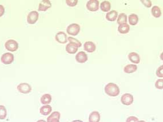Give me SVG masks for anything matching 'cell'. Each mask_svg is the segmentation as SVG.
I'll return each instance as SVG.
<instances>
[{
    "instance_id": "obj_1",
    "label": "cell",
    "mask_w": 163,
    "mask_h": 122,
    "mask_svg": "<svg viewBox=\"0 0 163 122\" xmlns=\"http://www.w3.org/2000/svg\"><path fill=\"white\" fill-rule=\"evenodd\" d=\"M104 90L105 93L108 95L113 97L118 96L120 92L119 86L116 84L114 83L107 84L105 87Z\"/></svg>"
},
{
    "instance_id": "obj_2",
    "label": "cell",
    "mask_w": 163,
    "mask_h": 122,
    "mask_svg": "<svg viewBox=\"0 0 163 122\" xmlns=\"http://www.w3.org/2000/svg\"><path fill=\"white\" fill-rule=\"evenodd\" d=\"M5 47L7 50L14 52L19 49V44L14 39H9L5 42Z\"/></svg>"
},
{
    "instance_id": "obj_3",
    "label": "cell",
    "mask_w": 163,
    "mask_h": 122,
    "mask_svg": "<svg viewBox=\"0 0 163 122\" xmlns=\"http://www.w3.org/2000/svg\"><path fill=\"white\" fill-rule=\"evenodd\" d=\"M80 31V26L77 24H72L69 25L66 28V32L70 35H77Z\"/></svg>"
},
{
    "instance_id": "obj_4",
    "label": "cell",
    "mask_w": 163,
    "mask_h": 122,
    "mask_svg": "<svg viewBox=\"0 0 163 122\" xmlns=\"http://www.w3.org/2000/svg\"><path fill=\"white\" fill-rule=\"evenodd\" d=\"M14 55L10 53H6L2 54L1 57V61L2 64H10L14 61Z\"/></svg>"
},
{
    "instance_id": "obj_5",
    "label": "cell",
    "mask_w": 163,
    "mask_h": 122,
    "mask_svg": "<svg viewBox=\"0 0 163 122\" xmlns=\"http://www.w3.org/2000/svg\"><path fill=\"white\" fill-rule=\"evenodd\" d=\"M121 102L125 106H130L134 102V97L128 93L124 94L121 98Z\"/></svg>"
},
{
    "instance_id": "obj_6",
    "label": "cell",
    "mask_w": 163,
    "mask_h": 122,
    "mask_svg": "<svg viewBox=\"0 0 163 122\" xmlns=\"http://www.w3.org/2000/svg\"><path fill=\"white\" fill-rule=\"evenodd\" d=\"M39 14L37 11H32L27 16V22L29 24H35L39 20Z\"/></svg>"
},
{
    "instance_id": "obj_7",
    "label": "cell",
    "mask_w": 163,
    "mask_h": 122,
    "mask_svg": "<svg viewBox=\"0 0 163 122\" xmlns=\"http://www.w3.org/2000/svg\"><path fill=\"white\" fill-rule=\"evenodd\" d=\"M18 91L22 94H27L31 92L32 87L29 84L27 83H21L17 86Z\"/></svg>"
},
{
    "instance_id": "obj_8",
    "label": "cell",
    "mask_w": 163,
    "mask_h": 122,
    "mask_svg": "<svg viewBox=\"0 0 163 122\" xmlns=\"http://www.w3.org/2000/svg\"><path fill=\"white\" fill-rule=\"evenodd\" d=\"M87 8L90 12H96L99 10V1L98 0H89L87 4Z\"/></svg>"
},
{
    "instance_id": "obj_9",
    "label": "cell",
    "mask_w": 163,
    "mask_h": 122,
    "mask_svg": "<svg viewBox=\"0 0 163 122\" xmlns=\"http://www.w3.org/2000/svg\"><path fill=\"white\" fill-rule=\"evenodd\" d=\"M55 39L57 42L61 44H64L68 42L67 35L63 31H59L57 33L55 36Z\"/></svg>"
},
{
    "instance_id": "obj_10",
    "label": "cell",
    "mask_w": 163,
    "mask_h": 122,
    "mask_svg": "<svg viewBox=\"0 0 163 122\" xmlns=\"http://www.w3.org/2000/svg\"><path fill=\"white\" fill-rule=\"evenodd\" d=\"M75 58L76 61L80 64H84L88 61V55L84 51H80L76 54Z\"/></svg>"
},
{
    "instance_id": "obj_11",
    "label": "cell",
    "mask_w": 163,
    "mask_h": 122,
    "mask_svg": "<svg viewBox=\"0 0 163 122\" xmlns=\"http://www.w3.org/2000/svg\"><path fill=\"white\" fill-rule=\"evenodd\" d=\"M52 7V4L49 0H43L39 4L38 10L40 12H45Z\"/></svg>"
},
{
    "instance_id": "obj_12",
    "label": "cell",
    "mask_w": 163,
    "mask_h": 122,
    "mask_svg": "<svg viewBox=\"0 0 163 122\" xmlns=\"http://www.w3.org/2000/svg\"><path fill=\"white\" fill-rule=\"evenodd\" d=\"M84 49L88 53H93L96 49V46L93 42L88 41L84 44Z\"/></svg>"
},
{
    "instance_id": "obj_13",
    "label": "cell",
    "mask_w": 163,
    "mask_h": 122,
    "mask_svg": "<svg viewBox=\"0 0 163 122\" xmlns=\"http://www.w3.org/2000/svg\"><path fill=\"white\" fill-rule=\"evenodd\" d=\"M61 114L59 111L52 112L47 118V122H59Z\"/></svg>"
},
{
    "instance_id": "obj_14",
    "label": "cell",
    "mask_w": 163,
    "mask_h": 122,
    "mask_svg": "<svg viewBox=\"0 0 163 122\" xmlns=\"http://www.w3.org/2000/svg\"><path fill=\"white\" fill-rule=\"evenodd\" d=\"M128 58L131 62L134 64H138L140 62V55L134 52H132L129 54Z\"/></svg>"
},
{
    "instance_id": "obj_15",
    "label": "cell",
    "mask_w": 163,
    "mask_h": 122,
    "mask_svg": "<svg viewBox=\"0 0 163 122\" xmlns=\"http://www.w3.org/2000/svg\"><path fill=\"white\" fill-rule=\"evenodd\" d=\"M118 16V13L116 10H112L107 13L106 15V19L110 22H114L116 21Z\"/></svg>"
},
{
    "instance_id": "obj_16",
    "label": "cell",
    "mask_w": 163,
    "mask_h": 122,
    "mask_svg": "<svg viewBox=\"0 0 163 122\" xmlns=\"http://www.w3.org/2000/svg\"><path fill=\"white\" fill-rule=\"evenodd\" d=\"M100 120V115L98 111H93L90 114L89 122H99Z\"/></svg>"
},
{
    "instance_id": "obj_17",
    "label": "cell",
    "mask_w": 163,
    "mask_h": 122,
    "mask_svg": "<svg viewBox=\"0 0 163 122\" xmlns=\"http://www.w3.org/2000/svg\"><path fill=\"white\" fill-rule=\"evenodd\" d=\"M138 70V66L136 64H130L125 66L124 68V71L127 74L134 73Z\"/></svg>"
},
{
    "instance_id": "obj_18",
    "label": "cell",
    "mask_w": 163,
    "mask_h": 122,
    "mask_svg": "<svg viewBox=\"0 0 163 122\" xmlns=\"http://www.w3.org/2000/svg\"><path fill=\"white\" fill-rule=\"evenodd\" d=\"M52 111V108L50 105H44L40 108V114L42 115L46 116L50 114Z\"/></svg>"
},
{
    "instance_id": "obj_19",
    "label": "cell",
    "mask_w": 163,
    "mask_h": 122,
    "mask_svg": "<svg viewBox=\"0 0 163 122\" xmlns=\"http://www.w3.org/2000/svg\"><path fill=\"white\" fill-rule=\"evenodd\" d=\"M66 51L68 53L70 54H76L78 50V48L71 43H69V44L66 46Z\"/></svg>"
},
{
    "instance_id": "obj_20",
    "label": "cell",
    "mask_w": 163,
    "mask_h": 122,
    "mask_svg": "<svg viewBox=\"0 0 163 122\" xmlns=\"http://www.w3.org/2000/svg\"><path fill=\"white\" fill-rule=\"evenodd\" d=\"M40 101L42 104L48 105L52 102V96L49 94H45L41 97V98L40 99Z\"/></svg>"
},
{
    "instance_id": "obj_21",
    "label": "cell",
    "mask_w": 163,
    "mask_h": 122,
    "mask_svg": "<svg viewBox=\"0 0 163 122\" xmlns=\"http://www.w3.org/2000/svg\"><path fill=\"white\" fill-rule=\"evenodd\" d=\"M129 30H130V26L127 23L120 25L118 27V31L121 34H127L129 33Z\"/></svg>"
},
{
    "instance_id": "obj_22",
    "label": "cell",
    "mask_w": 163,
    "mask_h": 122,
    "mask_svg": "<svg viewBox=\"0 0 163 122\" xmlns=\"http://www.w3.org/2000/svg\"><path fill=\"white\" fill-rule=\"evenodd\" d=\"M100 9L104 12H108L111 9V4L108 1H104L101 3Z\"/></svg>"
},
{
    "instance_id": "obj_23",
    "label": "cell",
    "mask_w": 163,
    "mask_h": 122,
    "mask_svg": "<svg viewBox=\"0 0 163 122\" xmlns=\"http://www.w3.org/2000/svg\"><path fill=\"white\" fill-rule=\"evenodd\" d=\"M128 21L129 24L132 26H134L138 24V15L132 14L129 15Z\"/></svg>"
},
{
    "instance_id": "obj_24",
    "label": "cell",
    "mask_w": 163,
    "mask_h": 122,
    "mask_svg": "<svg viewBox=\"0 0 163 122\" xmlns=\"http://www.w3.org/2000/svg\"><path fill=\"white\" fill-rule=\"evenodd\" d=\"M152 15L155 18H159L161 15V11L158 6H154L151 9Z\"/></svg>"
},
{
    "instance_id": "obj_25",
    "label": "cell",
    "mask_w": 163,
    "mask_h": 122,
    "mask_svg": "<svg viewBox=\"0 0 163 122\" xmlns=\"http://www.w3.org/2000/svg\"><path fill=\"white\" fill-rule=\"evenodd\" d=\"M117 24L119 25L126 24L127 22V15L125 13L120 14L117 21Z\"/></svg>"
},
{
    "instance_id": "obj_26",
    "label": "cell",
    "mask_w": 163,
    "mask_h": 122,
    "mask_svg": "<svg viewBox=\"0 0 163 122\" xmlns=\"http://www.w3.org/2000/svg\"><path fill=\"white\" fill-rule=\"evenodd\" d=\"M7 116V111L4 106L0 105V119L4 120Z\"/></svg>"
},
{
    "instance_id": "obj_27",
    "label": "cell",
    "mask_w": 163,
    "mask_h": 122,
    "mask_svg": "<svg viewBox=\"0 0 163 122\" xmlns=\"http://www.w3.org/2000/svg\"><path fill=\"white\" fill-rule=\"evenodd\" d=\"M68 40L70 42V43L76 45L78 48L80 47H81V45H82L80 41H79V40H77V39H76V38H74L73 37H69L68 38Z\"/></svg>"
},
{
    "instance_id": "obj_28",
    "label": "cell",
    "mask_w": 163,
    "mask_h": 122,
    "mask_svg": "<svg viewBox=\"0 0 163 122\" xmlns=\"http://www.w3.org/2000/svg\"><path fill=\"white\" fill-rule=\"evenodd\" d=\"M155 87L159 90H162L163 88V79H160L157 80L155 83Z\"/></svg>"
},
{
    "instance_id": "obj_29",
    "label": "cell",
    "mask_w": 163,
    "mask_h": 122,
    "mask_svg": "<svg viewBox=\"0 0 163 122\" xmlns=\"http://www.w3.org/2000/svg\"><path fill=\"white\" fill-rule=\"evenodd\" d=\"M66 3L67 5L70 7H74L77 4L78 1L77 0H66Z\"/></svg>"
},
{
    "instance_id": "obj_30",
    "label": "cell",
    "mask_w": 163,
    "mask_h": 122,
    "mask_svg": "<svg viewBox=\"0 0 163 122\" xmlns=\"http://www.w3.org/2000/svg\"><path fill=\"white\" fill-rule=\"evenodd\" d=\"M156 75L159 78L163 77V65L160 66L156 71Z\"/></svg>"
},
{
    "instance_id": "obj_31",
    "label": "cell",
    "mask_w": 163,
    "mask_h": 122,
    "mask_svg": "<svg viewBox=\"0 0 163 122\" xmlns=\"http://www.w3.org/2000/svg\"><path fill=\"white\" fill-rule=\"evenodd\" d=\"M141 2L147 8H151L152 6V2L149 0H142L141 1Z\"/></svg>"
},
{
    "instance_id": "obj_32",
    "label": "cell",
    "mask_w": 163,
    "mask_h": 122,
    "mask_svg": "<svg viewBox=\"0 0 163 122\" xmlns=\"http://www.w3.org/2000/svg\"><path fill=\"white\" fill-rule=\"evenodd\" d=\"M138 119L136 117H129L126 120V122H138Z\"/></svg>"
},
{
    "instance_id": "obj_33",
    "label": "cell",
    "mask_w": 163,
    "mask_h": 122,
    "mask_svg": "<svg viewBox=\"0 0 163 122\" xmlns=\"http://www.w3.org/2000/svg\"><path fill=\"white\" fill-rule=\"evenodd\" d=\"M5 13V8L2 5H0V17H1Z\"/></svg>"
},
{
    "instance_id": "obj_34",
    "label": "cell",
    "mask_w": 163,
    "mask_h": 122,
    "mask_svg": "<svg viewBox=\"0 0 163 122\" xmlns=\"http://www.w3.org/2000/svg\"><path fill=\"white\" fill-rule=\"evenodd\" d=\"M84 122L83 121H82V120H73V121H72V122Z\"/></svg>"
},
{
    "instance_id": "obj_35",
    "label": "cell",
    "mask_w": 163,
    "mask_h": 122,
    "mask_svg": "<svg viewBox=\"0 0 163 122\" xmlns=\"http://www.w3.org/2000/svg\"><path fill=\"white\" fill-rule=\"evenodd\" d=\"M37 122H46L44 120H39Z\"/></svg>"
},
{
    "instance_id": "obj_36",
    "label": "cell",
    "mask_w": 163,
    "mask_h": 122,
    "mask_svg": "<svg viewBox=\"0 0 163 122\" xmlns=\"http://www.w3.org/2000/svg\"><path fill=\"white\" fill-rule=\"evenodd\" d=\"M138 122H145L144 120H140V121L138 120Z\"/></svg>"
}]
</instances>
